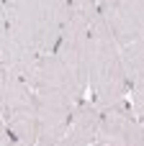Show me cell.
Wrapping results in <instances>:
<instances>
[{"mask_svg":"<svg viewBox=\"0 0 144 146\" xmlns=\"http://www.w3.org/2000/svg\"><path fill=\"white\" fill-rule=\"evenodd\" d=\"M126 95L129 85L119 56V44L95 10L88 28V98L106 110L124 103Z\"/></svg>","mask_w":144,"mask_h":146,"instance_id":"cell-1","label":"cell"},{"mask_svg":"<svg viewBox=\"0 0 144 146\" xmlns=\"http://www.w3.org/2000/svg\"><path fill=\"white\" fill-rule=\"evenodd\" d=\"M0 121L5 123V128L10 131V136L15 141L26 146H36V139H39L36 98H33V90L15 74H8V80H5V98H3Z\"/></svg>","mask_w":144,"mask_h":146,"instance_id":"cell-2","label":"cell"},{"mask_svg":"<svg viewBox=\"0 0 144 146\" xmlns=\"http://www.w3.org/2000/svg\"><path fill=\"white\" fill-rule=\"evenodd\" d=\"M142 136V118H137L131 105L124 100L100 110L98 131L90 146H144Z\"/></svg>","mask_w":144,"mask_h":146,"instance_id":"cell-3","label":"cell"},{"mask_svg":"<svg viewBox=\"0 0 144 146\" xmlns=\"http://www.w3.org/2000/svg\"><path fill=\"white\" fill-rule=\"evenodd\" d=\"M95 10L119 46L144 36V0H95Z\"/></svg>","mask_w":144,"mask_h":146,"instance_id":"cell-4","label":"cell"},{"mask_svg":"<svg viewBox=\"0 0 144 146\" xmlns=\"http://www.w3.org/2000/svg\"><path fill=\"white\" fill-rule=\"evenodd\" d=\"M3 5H5V21H8L5 41L39 54V41H41L39 0H3Z\"/></svg>","mask_w":144,"mask_h":146,"instance_id":"cell-5","label":"cell"},{"mask_svg":"<svg viewBox=\"0 0 144 146\" xmlns=\"http://www.w3.org/2000/svg\"><path fill=\"white\" fill-rule=\"evenodd\" d=\"M98 121H100V108L90 98H85L82 103L75 105L70 123L64 128V136L57 146H90L98 131Z\"/></svg>","mask_w":144,"mask_h":146,"instance_id":"cell-6","label":"cell"},{"mask_svg":"<svg viewBox=\"0 0 144 146\" xmlns=\"http://www.w3.org/2000/svg\"><path fill=\"white\" fill-rule=\"evenodd\" d=\"M119 56L129 90H144V36L119 46Z\"/></svg>","mask_w":144,"mask_h":146,"instance_id":"cell-7","label":"cell"},{"mask_svg":"<svg viewBox=\"0 0 144 146\" xmlns=\"http://www.w3.org/2000/svg\"><path fill=\"white\" fill-rule=\"evenodd\" d=\"M5 36H8V21H5V5L0 0V49L5 44Z\"/></svg>","mask_w":144,"mask_h":146,"instance_id":"cell-8","label":"cell"},{"mask_svg":"<svg viewBox=\"0 0 144 146\" xmlns=\"http://www.w3.org/2000/svg\"><path fill=\"white\" fill-rule=\"evenodd\" d=\"M70 3V10H93L95 8V0H67Z\"/></svg>","mask_w":144,"mask_h":146,"instance_id":"cell-9","label":"cell"},{"mask_svg":"<svg viewBox=\"0 0 144 146\" xmlns=\"http://www.w3.org/2000/svg\"><path fill=\"white\" fill-rule=\"evenodd\" d=\"M15 144V139L10 136V131L5 128V123L0 121V146H13Z\"/></svg>","mask_w":144,"mask_h":146,"instance_id":"cell-10","label":"cell"},{"mask_svg":"<svg viewBox=\"0 0 144 146\" xmlns=\"http://www.w3.org/2000/svg\"><path fill=\"white\" fill-rule=\"evenodd\" d=\"M5 80L8 74H5V67L0 64V110H3V98H5Z\"/></svg>","mask_w":144,"mask_h":146,"instance_id":"cell-11","label":"cell"},{"mask_svg":"<svg viewBox=\"0 0 144 146\" xmlns=\"http://www.w3.org/2000/svg\"><path fill=\"white\" fill-rule=\"evenodd\" d=\"M13 146H26V144H21V141H15V144H13Z\"/></svg>","mask_w":144,"mask_h":146,"instance_id":"cell-12","label":"cell"}]
</instances>
